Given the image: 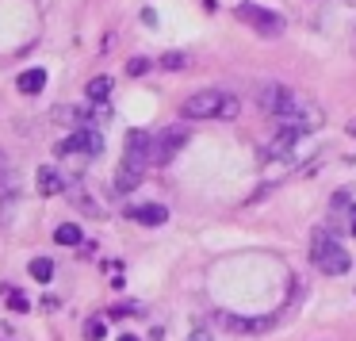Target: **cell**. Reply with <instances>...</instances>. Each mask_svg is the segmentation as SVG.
Wrapping results in <instances>:
<instances>
[{"label": "cell", "instance_id": "obj_1", "mask_svg": "<svg viewBox=\"0 0 356 341\" xmlns=\"http://www.w3.org/2000/svg\"><path fill=\"white\" fill-rule=\"evenodd\" d=\"M238 111H241L238 96L222 93V88H203V93H192L180 104L184 119H238Z\"/></svg>", "mask_w": 356, "mask_h": 341}, {"label": "cell", "instance_id": "obj_2", "mask_svg": "<svg viewBox=\"0 0 356 341\" xmlns=\"http://www.w3.org/2000/svg\"><path fill=\"white\" fill-rule=\"evenodd\" d=\"M310 261H314V269L325 272V276H345L348 264H353V261H348V249L341 246L330 230H314V234H310Z\"/></svg>", "mask_w": 356, "mask_h": 341}, {"label": "cell", "instance_id": "obj_3", "mask_svg": "<svg viewBox=\"0 0 356 341\" xmlns=\"http://www.w3.org/2000/svg\"><path fill=\"white\" fill-rule=\"evenodd\" d=\"M54 154L58 157H65V154H85V157H100L104 154V134L96 131L92 123H81L77 131L70 134V138H62L54 146Z\"/></svg>", "mask_w": 356, "mask_h": 341}, {"label": "cell", "instance_id": "obj_4", "mask_svg": "<svg viewBox=\"0 0 356 341\" xmlns=\"http://www.w3.org/2000/svg\"><path fill=\"white\" fill-rule=\"evenodd\" d=\"M238 19L249 24L257 35H264V39H276V35H284V27H287V19L280 16V12L257 8V4H238Z\"/></svg>", "mask_w": 356, "mask_h": 341}, {"label": "cell", "instance_id": "obj_5", "mask_svg": "<svg viewBox=\"0 0 356 341\" xmlns=\"http://www.w3.org/2000/svg\"><path fill=\"white\" fill-rule=\"evenodd\" d=\"M257 104H261V111H264V116L284 119L287 111H291L295 104H299V96H295L287 85H264V88H261V96H257Z\"/></svg>", "mask_w": 356, "mask_h": 341}, {"label": "cell", "instance_id": "obj_6", "mask_svg": "<svg viewBox=\"0 0 356 341\" xmlns=\"http://www.w3.org/2000/svg\"><path fill=\"white\" fill-rule=\"evenodd\" d=\"M149 161H154V138L146 131H131L127 134V150H123V165L134 173H146Z\"/></svg>", "mask_w": 356, "mask_h": 341}, {"label": "cell", "instance_id": "obj_7", "mask_svg": "<svg viewBox=\"0 0 356 341\" xmlns=\"http://www.w3.org/2000/svg\"><path fill=\"white\" fill-rule=\"evenodd\" d=\"M188 146V127H165L154 138V165H169Z\"/></svg>", "mask_w": 356, "mask_h": 341}, {"label": "cell", "instance_id": "obj_8", "mask_svg": "<svg viewBox=\"0 0 356 341\" xmlns=\"http://www.w3.org/2000/svg\"><path fill=\"white\" fill-rule=\"evenodd\" d=\"M218 322H222V330H230V333H268L272 326H276V318H272V315H261V318L218 315Z\"/></svg>", "mask_w": 356, "mask_h": 341}, {"label": "cell", "instance_id": "obj_9", "mask_svg": "<svg viewBox=\"0 0 356 341\" xmlns=\"http://www.w3.org/2000/svg\"><path fill=\"white\" fill-rule=\"evenodd\" d=\"M35 188H39V196H58L65 188L62 173L54 169V165H42L39 173H35Z\"/></svg>", "mask_w": 356, "mask_h": 341}, {"label": "cell", "instance_id": "obj_10", "mask_svg": "<svg viewBox=\"0 0 356 341\" xmlns=\"http://www.w3.org/2000/svg\"><path fill=\"white\" fill-rule=\"evenodd\" d=\"M127 215H131L134 223H142V226H161L165 219H169V211H165L161 203H142V207H131Z\"/></svg>", "mask_w": 356, "mask_h": 341}, {"label": "cell", "instance_id": "obj_11", "mask_svg": "<svg viewBox=\"0 0 356 341\" xmlns=\"http://www.w3.org/2000/svg\"><path fill=\"white\" fill-rule=\"evenodd\" d=\"M19 93L24 96H39L42 88H47V70H39V65H35V70H27V73H19Z\"/></svg>", "mask_w": 356, "mask_h": 341}, {"label": "cell", "instance_id": "obj_12", "mask_svg": "<svg viewBox=\"0 0 356 341\" xmlns=\"http://www.w3.org/2000/svg\"><path fill=\"white\" fill-rule=\"evenodd\" d=\"M54 241H58V246H81V241H85V234H81L77 223H62L54 230Z\"/></svg>", "mask_w": 356, "mask_h": 341}, {"label": "cell", "instance_id": "obj_13", "mask_svg": "<svg viewBox=\"0 0 356 341\" xmlns=\"http://www.w3.org/2000/svg\"><path fill=\"white\" fill-rule=\"evenodd\" d=\"M108 93H111V77H92V81H88V88H85V96L92 104H104V100H108Z\"/></svg>", "mask_w": 356, "mask_h": 341}, {"label": "cell", "instance_id": "obj_14", "mask_svg": "<svg viewBox=\"0 0 356 341\" xmlns=\"http://www.w3.org/2000/svg\"><path fill=\"white\" fill-rule=\"evenodd\" d=\"M31 276L39 280V284H47V280L54 276V261H50V257H35V261H31Z\"/></svg>", "mask_w": 356, "mask_h": 341}, {"label": "cell", "instance_id": "obj_15", "mask_svg": "<svg viewBox=\"0 0 356 341\" xmlns=\"http://www.w3.org/2000/svg\"><path fill=\"white\" fill-rule=\"evenodd\" d=\"M184 65H188V54H180V50H172V54H161V70L177 73V70H184Z\"/></svg>", "mask_w": 356, "mask_h": 341}, {"label": "cell", "instance_id": "obj_16", "mask_svg": "<svg viewBox=\"0 0 356 341\" xmlns=\"http://www.w3.org/2000/svg\"><path fill=\"white\" fill-rule=\"evenodd\" d=\"M85 338L88 341H104V322H100V318H88V322H85Z\"/></svg>", "mask_w": 356, "mask_h": 341}, {"label": "cell", "instance_id": "obj_17", "mask_svg": "<svg viewBox=\"0 0 356 341\" xmlns=\"http://www.w3.org/2000/svg\"><path fill=\"white\" fill-rule=\"evenodd\" d=\"M146 70H149V58H131V62H127V73H131V77H142Z\"/></svg>", "mask_w": 356, "mask_h": 341}, {"label": "cell", "instance_id": "obj_18", "mask_svg": "<svg viewBox=\"0 0 356 341\" xmlns=\"http://www.w3.org/2000/svg\"><path fill=\"white\" fill-rule=\"evenodd\" d=\"M8 303H12V310H27V307H31V303H27V295H19V292H12Z\"/></svg>", "mask_w": 356, "mask_h": 341}, {"label": "cell", "instance_id": "obj_19", "mask_svg": "<svg viewBox=\"0 0 356 341\" xmlns=\"http://www.w3.org/2000/svg\"><path fill=\"white\" fill-rule=\"evenodd\" d=\"M188 341H211V333H207V330H195V333H192V338H188Z\"/></svg>", "mask_w": 356, "mask_h": 341}, {"label": "cell", "instance_id": "obj_20", "mask_svg": "<svg viewBox=\"0 0 356 341\" xmlns=\"http://www.w3.org/2000/svg\"><path fill=\"white\" fill-rule=\"evenodd\" d=\"M4 173H8V157L0 154V180H4Z\"/></svg>", "mask_w": 356, "mask_h": 341}, {"label": "cell", "instance_id": "obj_21", "mask_svg": "<svg viewBox=\"0 0 356 341\" xmlns=\"http://www.w3.org/2000/svg\"><path fill=\"white\" fill-rule=\"evenodd\" d=\"M119 341H138V338H131V333H123V338H119Z\"/></svg>", "mask_w": 356, "mask_h": 341}, {"label": "cell", "instance_id": "obj_22", "mask_svg": "<svg viewBox=\"0 0 356 341\" xmlns=\"http://www.w3.org/2000/svg\"><path fill=\"white\" fill-rule=\"evenodd\" d=\"M348 134H356V123H348Z\"/></svg>", "mask_w": 356, "mask_h": 341}, {"label": "cell", "instance_id": "obj_23", "mask_svg": "<svg viewBox=\"0 0 356 341\" xmlns=\"http://www.w3.org/2000/svg\"><path fill=\"white\" fill-rule=\"evenodd\" d=\"M353 35H356V31H353ZM353 54H356V39H353Z\"/></svg>", "mask_w": 356, "mask_h": 341}, {"label": "cell", "instance_id": "obj_24", "mask_svg": "<svg viewBox=\"0 0 356 341\" xmlns=\"http://www.w3.org/2000/svg\"><path fill=\"white\" fill-rule=\"evenodd\" d=\"M353 234H356V219H353Z\"/></svg>", "mask_w": 356, "mask_h": 341}]
</instances>
